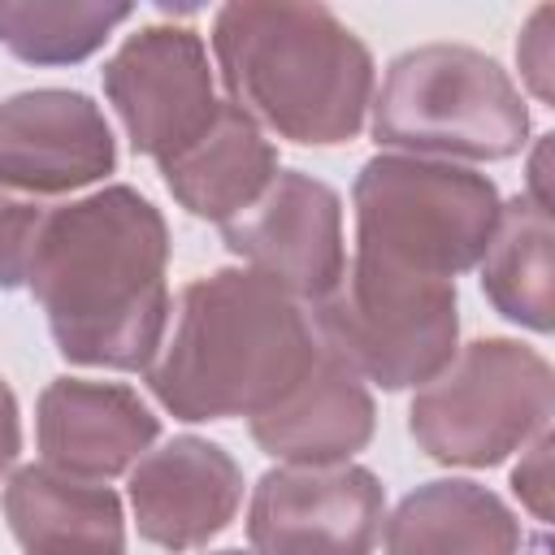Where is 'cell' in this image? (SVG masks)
Here are the masks:
<instances>
[{
    "label": "cell",
    "instance_id": "obj_12",
    "mask_svg": "<svg viewBox=\"0 0 555 555\" xmlns=\"http://www.w3.org/2000/svg\"><path fill=\"white\" fill-rule=\"evenodd\" d=\"M243 503V468L208 438L182 434L147 451L130 473L139 538L165 551H195L217 538Z\"/></svg>",
    "mask_w": 555,
    "mask_h": 555
},
{
    "label": "cell",
    "instance_id": "obj_6",
    "mask_svg": "<svg viewBox=\"0 0 555 555\" xmlns=\"http://www.w3.org/2000/svg\"><path fill=\"white\" fill-rule=\"evenodd\" d=\"M551 412V364L516 338H477L416 390L408 429L438 464L490 468L542 434Z\"/></svg>",
    "mask_w": 555,
    "mask_h": 555
},
{
    "label": "cell",
    "instance_id": "obj_15",
    "mask_svg": "<svg viewBox=\"0 0 555 555\" xmlns=\"http://www.w3.org/2000/svg\"><path fill=\"white\" fill-rule=\"evenodd\" d=\"M4 520L26 555H113L126 551L121 499L108 486L26 464L4 486Z\"/></svg>",
    "mask_w": 555,
    "mask_h": 555
},
{
    "label": "cell",
    "instance_id": "obj_20",
    "mask_svg": "<svg viewBox=\"0 0 555 555\" xmlns=\"http://www.w3.org/2000/svg\"><path fill=\"white\" fill-rule=\"evenodd\" d=\"M52 208H56L52 199H35L13 186H0V291L26 286V273Z\"/></svg>",
    "mask_w": 555,
    "mask_h": 555
},
{
    "label": "cell",
    "instance_id": "obj_11",
    "mask_svg": "<svg viewBox=\"0 0 555 555\" xmlns=\"http://www.w3.org/2000/svg\"><path fill=\"white\" fill-rule=\"evenodd\" d=\"M117 165L113 130L82 91H17L0 104V186L52 199L100 182Z\"/></svg>",
    "mask_w": 555,
    "mask_h": 555
},
{
    "label": "cell",
    "instance_id": "obj_16",
    "mask_svg": "<svg viewBox=\"0 0 555 555\" xmlns=\"http://www.w3.org/2000/svg\"><path fill=\"white\" fill-rule=\"evenodd\" d=\"M169 195L204 221L238 217L278 173V147L234 104H221L212 126L160 165Z\"/></svg>",
    "mask_w": 555,
    "mask_h": 555
},
{
    "label": "cell",
    "instance_id": "obj_5",
    "mask_svg": "<svg viewBox=\"0 0 555 555\" xmlns=\"http://www.w3.org/2000/svg\"><path fill=\"white\" fill-rule=\"evenodd\" d=\"M351 199L356 256L438 282H455L486 256L503 208L486 173L425 156H373Z\"/></svg>",
    "mask_w": 555,
    "mask_h": 555
},
{
    "label": "cell",
    "instance_id": "obj_8",
    "mask_svg": "<svg viewBox=\"0 0 555 555\" xmlns=\"http://www.w3.org/2000/svg\"><path fill=\"white\" fill-rule=\"evenodd\" d=\"M104 95L139 156L156 165L191 147L217 117L208 48L186 26H143L104 65Z\"/></svg>",
    "mask_w": 555,
    "mask_h": 555
},
{
    "label": "cell",
    "instance_id": "obj_23",
    "mask_svg": "<svg viewBox=\"0 0 555 555\" xmlns=\"http://www.w3.org/2000/svg\"><path fill=\"white\" fill-rule=\"evenodd\" d=\"M22 451V421H17V399L9 390V382L0 377V477L13 468Z\"/></svg>",
    "mask_w": 555,
    "mask_h": 555
},
{
    "label": "cell",
    "instance_id": "obj_14",
    "mask_svg": "<svg viewBox=\"0 0 555 555\" xmlns=\"http://www.w3.org/2000/svg\"><path fill=\"white\" fill-rule=\"evenodd\" d=\"M373 421V395L360 373L321 343L308 373L273 408L251 416V438L286 464H347L369 447Z\"/></svg>",
    "mask_w": 555,
    "mask_h": 555
},
{
    "label": "cell",
    "instance_id": "obj_19",
    "mask_svg": "<svg viewBox=\"0 0 555 555\" xmlns=\"http://www.w3.org/2000/svg\"><path fill=\"white\" fill-rule=\"evenodd\" d=\"M126 17L130 4L0 0V43L26 65H74L91 56Z\"/></svg>",
    "mask_w": 555,
    "mask_h": 555
},
{
    "label": "cell",
    "instance_id": "obj_17",
    "mask_svg": "<svg viewBox=\"0 0 555 555\" xmlns=\"http://www.w3.org/2000/svg\"><path fill=\"white\" fill-rule=\"evenodd\" d=\"M386 555H520V520L477 481H425L386 520Z\"/></svg>",
    "mask_w": 555,
    "mask_h": 555
},
{
    "label": "cell",
    "instance_id": "obj_13",
    "mask_svg": "<svg viewBox=\"0 0 555 555\" xmlns=\"http://www.w3.org/2000/svg\"><path fill=\"white\" fill-rule=\"evenodd\" d=\"M160 421L152 408L117 382L56 377L39 395L35 438L43 464L82 481H108L147 455Z\"/></svg>",
    "mask_w": 555,
    "mask_h": 555
},
{
    "label": "cell",
    "instance_id": "obj_24",
    "mask_svg": "<svg viewBox=\"0 0 555 555\" xmlns=\"http://www.w3.org/2000/svg\"><path fill=\"white\" fill-rule=\"evenodd\" d=\"M217 555H243V551H217Z\"/></svg>",
    "mask_w": 555,
    "mask_h": 555
},
{
    "label": "cell",
    "instance_id": "obj_22",
    "mask_svg": "<svg viewBox=\"0 0 555 555\" xmlns=\"http://www.w3.org/2000/svg\"><path fill=\"white\" fill-rule=\"evenodd\" d=\"M512 486H516L520 503H525L538 520H551V434H546V429L538 434V442L529 447V455L516 464Z\"/></svg>",
    "mask_w": 555,
    "mask_h": 555
},
{
    "label": "cell",
    "instance_id": "obj_4",
    "mask_svg": "<svg viewBox=\"0 0 555 555\" xmlns=\"http://www.w3.org/2000/svg\"><path fill=\"white\" fill-rule=\"evenodd\" d=\"M373 139L399 156L507 160L529 139V108L507 69L464 43H425L390 61Z\"/></svg>",
    "mask_w": 555,
    "mask_h": 555
},
{
    "label": "cell",
    "instance_id": "obj_10",
    "mask_svg": "<svg viewBox=\"0 0 555 555\" xmlns=\"http://www.w3.org/2000/svg\"><path fill=\"white\" fill-rule=\"evenodd\" d=\"M221 238L251 273L282 286L291 299L321 304L347 269L343 199L299 169H278L238 217L221 221Z\"/></svg>",
    "mask_w": 555,
    "mask_h": 555
},
{
    "label": "cell",
    "instance_id": "obj_25",
    "mask_svg": "<svg viewBox=\"0 0 555 555\" xmlns=\"http://www.w3.org/2000/svg\"><path fill=\"white\" fill-rule=\"evenodd\" d=\"M113 555H126V551H113Z\"/></svg>",
    "mask_w": 555,
    "mask_h": 555
},
{
    "label": "cell",
    "instance_id": "obj_21",
    "mask_svg": "<svg viewBox=\"0 0 555 555\" xmlns=\"http://www.w3.org/2000/svg\"><path fill=\"white\" fill-rule=\"evenodd\" d=\"M551 9L542 4L533 17H529V26H525V35H520V43H516V61H520V74H525V82L533 87V95L542 100V104H551Z\"/></svg>",
    "mask_w": 555,
    "mask_h": 555
},
{
    "label": "cell",
    "instance_id": "obj_3",
    "mask_svg": "<svg viewBox=\"0 0 555 555\" xmlns=\"http://www.w3.org/2000/svg\"><path fill=\"white\" fill-rule=\"evenodd\" d=\"M212 52L230 104L256 126L308 147L360 134L373 104V56L325 4H225L212 22Z\"/></svg>",
    "mask_w": 555,
    "mask_h": 555
},
{
    "label": "cell",
    "instance_id": "obj_18",
    "mask_svg": "<svg viewBox=\"0 0 555 555\" xmlns=\"http://www.w3.org/2000/svg\"><path fill=\"white\" fill-rule=\"evenodd\" d=\"M555 225L551 212L529 195H516L499 208V225L490 234L481 264L486 299L516 325L533 334H551L555 325V273H551Z\"/></svg>",
    "mask_w": 555,
    "mask_h": 555
},
{
    "label": "cell",
    "instance_id": "obj_1",
    "mask_svg": "<svg viewBox=\"0 0 555 555\" xmlns=\"http://www.w3.org/2000/svg\"><path fill=\"white\" fill-rule=\"evenodd\" d=\"M165 264L160 208L117 182L52 208L26 286L69 364L134 373L156 360L165 338Z\"/></svg>",
    "mask_w": 555,
    "mask_h": 555
},
{
    "label": "cell",
    "instance_id": "obj_9",
    "mask_svg": "<svg viewBox=\"0 0 555 555\" xmlns=\"http://www.w3.org/2000/svg\"><path fill=\"white\" fill-rule=\"evenodd\" d=\"M386 516L382 481L360 464L269 468L247 507L256 555H373Z\"/></svg>",
    "mask_w": 555,
    "mask_h": 555
},
{
    "label": "cell",
    "instance_id": "obj_2",
    "mask_svg": "<svg viewBox=\"0 0 555 555\" xmlns=\"http://www.w3.org/2000/svg\"><path fill=\"white\" fill-rule=\"evenodd\" d=\"M317 347L282 286L251 269H217L178 295L173 334L147 364V386L178 421L260 416L308 373Z\"/></svg>",
    "mask_w": 555,
    "mask_h": 555
},
{
    "label": "cell",
    "instance_id": "obj_7",
    "mask_svg": "<svg viewBox=\"0 0 555 555\" xmlns=\"http://www.w3.org/2000/svg\"><path fill=\"white\" fill-rule=\"evenodd\" d=\"M317 325L325 347L347 360L360 382L408 390L425 386L455 356L460 299L455 282L356 256L338 286L317 304Z\"/></svg>",
    "mask_w": 555,
    "mask_h": 555
}]
</instances>
